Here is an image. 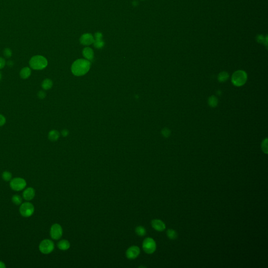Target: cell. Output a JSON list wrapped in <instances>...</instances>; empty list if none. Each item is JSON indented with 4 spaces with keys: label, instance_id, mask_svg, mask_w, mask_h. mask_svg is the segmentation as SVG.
Returning <instances> with one entry per match:
<instances>
[{
    "label": "cell",
    "instance_id": "5",
    "mask_svg": "<svg viewBox=\"0 0 268 268\" xmlns=\"http://www.w3.org/2000/svg\"><path fill=\"white\" fill-rule=\"evenodd\" d=\"M35 208L34 205L29 202L23 203L19 208V212L25 217H28L33 214Z\"/></svg>",
    "mask_w": 268,
    "mask_h": 268
},
{
    "label": "cell",
    "instance_id": "7",
    "mask_svg": "<svg viewBox=\"0 0 268 268\" xmlns=\"http://www.w3.org/2000/svg\"><path fill=\"white\" fill-rule=\"evenodd\" d=\"M26 186V182L21 178H15L12 179L10 182L11 189L16 191H20Z\"/></svg>",
    "mask_w": 268,
    "mask_h": 268
},
{
    "label": "cell",
    "instance_id": "27",
    "mask_svg": "<svg viewBox=\"0 0 268 268\" xmlns=\"http://www.w3.org/2000/svg\"><path fill=\"white\" fill-rule=\"evenodd\" d=\"M162 134L164 137H168L170 135V131L169 129L164 128L162 131Z\"/></svg>",
    "mask_w": 268,
    "mask_h": 268
},
{
    "label": "cell",
    "instance_id": "17",
    "mask_svg": "<svg viewBox=\"0 0 268 268\" xmlns=\"http://www.w3.org/2000/svg\"><path fill=\"white\" fill-rule=\"evenodd\" d=\"M59 137V133L56 130L50 131L48 134V138L51 141H56Z\"/></svg>",
    "mask_w": 268,
    "mask_h": 268
},
{
    "label": "cell",
    "instance_id": "31",
    "mask_svg": "<svg viewBox=\"0 0 268 268\" xmlns=\"http://www.w3.org/2000/svg\"><path fill=\"white\" fill-rule=\"evenodd\" d=\"M38 97L40 99H43L46 97V93L43 91H40V92L38 93Z\"/></svg>",
    "mask_w": 268,
    "mask_h": 268
},
{
    "label": "cell",
    "instance_id": "1",
    "mask_svg": "<svg viewBox=\"0 0 268 268\" xmlns=\"http://www.w3.org/2000/svg\"><path fill=\"white\" fill-rule=\"evenodd\" d=\"M91 63L89 61L80 59L74 62L71 67L72 72L76 76H83L89 70Z\"/></svg>",
    "mask_w": 268,
    "mask_h": 268
},
{
    "label": "cell",
    "instance_id": "29",
    "mask_svg": "<svg viewBox=\"0 0 268 268\" xmlns=\"http://www.w3.org/2000/svg\"><path fill=\"white\" fill-rule=\"evenodd\" d=\"M6 119L4 116L0 114V126H2L6 124Z\"/></svg>",
    "mask_w": 268,
    "mask_h": 268
},
{
    "label": "cell",
    "instance_id": "18",
    "mask_svg": "<svg viewBox=\"0 0 268 268\" xmlns=\"http://www.w3.org/2000/svg\"><path fill=\"white\" fill-rule=\"evenodd\" d=\"M53 81L49 79H45L42 82V87L44 90H47L50 89L51 87H53Z\"/></svg>",
    "mask_w": 268,
    "mask_h": 268
},
{
    "label": "cell",
    "instance_id": "28",
    "mask_svg": "<svg viewBox=\"0 0 268 268\" xmlns=\"http://www.w3.org/2000/svg\"><path fill=\"white\" fill-rule=\"evenodd\" d=\"M257 40L258 42H260V43H265V37L263 36L262 35H258L257 37Z\"/></svg>",
    "mask_w": 268,
    "mask_h": 268
},
{
    "label": "cell",
    "instance_id": "11",
    "mask_svg": "<svg viewBox=\"0 0 268 268\" xmlns=\"http://www.w3.org/2000/svg\"><path fill=\"white\" fill-rule=\"evenodd\" d=\"M151 225L156 231H162L166 229V225L163 221L159 219H153L151 221Z\"/></svg>",
    "mask_w": 268,
    "mask_h": 268
},
{
    "label": "cell",
    "instance_id": "12",
    "mask_svg": "<svg viewBox=\"0 0 268 268\" xmlns=\"http://www.w3.org/2000/svg\"><path fill=\"white\" fill-rule=\"evenodd\" d=\"M35 195V191L33 187H28L23 192V198L26 201H31L33 199Z\"/></svg>",
    "mask_w": 268,
    "mask_h": 268
},
{
    "label": "cell",
    "instance_id": "9",
    "mask_svg": "<svg viewBox=\"0 0 268 268\" xmlns=\"http://www.w3.org/2000/svg\"><path fill=\"white\" fill-rule=\"evenodd\" d=\"M140 254V248L135 246L129 247L127 250L126 252V257L129 259H134L136 258Z\"/></svg>",
    "mask_w": 268,
    "mask_h": 268
},
{
    "label": "cell",
    "instance_id": "33",
    "mask_svg": "<svg viewBox=\"0 0 268 268\" xmlns=\"http://www.w3.org/2000/svg\"><path fill=\"white\" fill-rule=\"evenodd\" d=\"M62 134L63 135V136H66L68 134V132L66 130H63V131H62Z\"/></svg>",
    "mask_w": 268,
    "mask_h": 268
},
{
    "label": "cell",
    "instance_id": "24",
    "mask_svg": "<svg viewBox=\"0 0 268 268\" xmlns=\"http://www.w3.org/2000/svg\"><path fill=\"white\" fill-rule=\"evenodd\" d=\"M2 178L6 181H10L12 180V174L8 171H4L2 174Z\"/></svg>",
    "mask_w": 268,
    "mask_h": 268
},
{
    "label": "cell",
    "instance_id": "15",
    "mask_svg": "<svg viewBox=\"0 0 268 268\" xmlns=\"http://www.w3.org/2000/svg\"><path fill=\"white\" fill-rule=\"evenodd\" d=\"M32 73L31 69L29 67H24L20 71V76L22 79H26L28 78Z\"/></svg>",
    "mask_w": 268,
    "mask_h": 268
},
{
    "label": "cell",
    "instance_id": "22",
    "mask_svg": "<svg viewBox=\"0 0 268 268\" xmlns=\"http://www.w3.org/2000/svg\"><path fill=\"white\" fill-rule=\"evenodd\" d=\"M136 233L140 236H144L146 234V231L142 226H138L136 228Z\"/></svg>",
    "mask_w": 268,
    "mask_h": 268
},
{
    "label": "cell",
    "instance_id": "34",
    "mask_svg": "<svg viewBox=\"0 0 268 268\" xmlns=\"http://www.w3.org/2000/svg\"><path fill=\"white\" fill-rule=\"evenodd\" d=\"M1 79V74L0 73V80Z\"/></svg>",
    "mask_w": 268,
    "mask_h": 268
},
{
    "label": "cell",
    "instance_id": "16",
    "mask_svg": "<svg viewBox=\"0 0 268 268\" xmlns=\"http://www.w3.org/2000/svg\"><path fill=\"white\" fill-rule=\"evenodd\" d=\"M70 244L69 242L67 240H61L58 244V247L59 249L62 250H66L70 248Z\"/></svg>",
    "mask_w": 268,
    "mask_h": 268
},
{
    "label": "cell",
    "instance_id": "6",
    "mask_svg": "<svg viewBox=\"0 0 268 268\" xmlns=\"http://www.w3.org/2000/svg\"><path fill=\"white\" fill-rule=\"evenodd\" d=\"M142 248L147 253H153L156 250V243L155 241L151 238H146L142 243Z\"/></svg>",
    "mask_w": 268,
    "mask_h": 268
},
{
    "label": "cell",
    "instance_id": "14",
    "mask_svg": "<svg viewBox=\"0 0 268 268\" xmlns=\"http://www.w3.org/2000/svg\"><path fill=\"white\" fill-rule=\"evenodd\" d=\"M83 55L85 58L89 61L92 60L94 58V53L91 48H85L83 50Z\"/></svg>",
    "mask_w": 268,
    "mask_h": 268
},
{
    "label": "cell",
    "instance_id": "10",
    "mask_svg": "<svg viewBox=\"0 0 268 268\" xmlns=\"http://www.w3.org/2000/svg\"><path fill=\"white\" fill-rule=\"evenodd\" d=\"M94 42V39L92 35L89 33H86L82 35L80 38V42L84 45H91Z\"/></svg>",
    "mask_w": 268,
    "mask_h": 268
},
{
    "label": "cell",
    "instance_id": "32",
    "mask_svg": "<svg viewBox=\"0 0 268 268\" xmlns=\"http://www.w3.org/2000/svg\"><path fill=\"white\" fill-rule=\"evenodd\" d=\"M6 265L2 261H0V268H6Z\"/></svg>",
    "mask_w": 268,
    "mask_h": 268
},
{
    "label": "cell",
    "instance_id": "4",
    "mask_svg": "<svg viewBox=\"0 0 268 268\" xmlns=\"http://www.w3.org/2000/svg\"><path fill=\"white\" fill-rule=\"evenodd\" d=\"M55 245L53 241L49 239H44L40 243V251L44 254H49L53 251Z\"/></svg>",
    "mask_w": 268,
    "mask_h": 268
},
{
    "label": "cell",
    "instance_id": "21",
    "mask_svg": "<svg viewBox=\"0 0 268 268\" xmlns=\"http://www.w3.org/2000/svg\"><path fill=\"white\" fill-rule=\"evenodd\" d=\"M229 74L226 72H221L219 74L218 76V80L220 82H225L228 79Z\"/></svg>",
    "mask_w": 268,
    "mask_h": 268
},
{
    "label": "cell",
    "instance_id": "20",
    "mask_svg": "<svg viewBox=\"0 0 268 268\" xmlns=\"http://www.w3.org/2000/svg\"><path fill=\"white\" fill-rule=\"evenodd\" d=\"M167 235L169 238L171 240L176 239L178 236L176 231L174 229H168L167 231Z\"/></svg>",
    "mask_w": 268,
    "mask_h": 268
},
{
    "label": "cell",
    "instance_id": "30",
    "mask_svg": "<svg viewBox=\"0 0 268 268\" xmlns=\"http://www.w3.org/2000/svg\"><path fill=\"white\" fill-rule=\"evenodd\" d=\"M6 60L3 58L0 57V69L3 68L6 66Z\"/></svg>",
    "mask_w": 268,
    "mask_h": 268
},
{
    "label": "cell",
    "instance_id": "2",
    "mask_svg": "<svg viewBox=\"0 0 268 268\" xmlns=\"http://www.w3.org/2000/svg\"><path fill=\"white\" fill-rule=\"evenodd\" d=\"M47 60L42 56H35L29 61L31 68L36 70L44 69L47 67Z\"/></svg>",
    "mask_w": 268,
    "mask_h": 268
},
{
    "label": "cell",
    "instance_id": "26",
    "mask_svg": "<svg viewBox=\"0 0 268 268\" xmlns=\"http://www.w3.org/2000/svg\"><path fill=\"white\" fill-rule=\"evenodd\" d=\"M4 55L6 56V58H10L12 56V51L9 48H6L4 50Z\"/></svg>",
    "mask_w": 268,
    "mask_h": 268
},
{
    "label": "cell",
    "instance_id": "19",
    "mask_svg": "<svg viewBox=\"0 0 268 268\" xmlns=\"http://www.w3.org/2000/svg\"><path fill=\"white\" fill-rule=\"evenodd\" d=\"M208 104L212 108H215L218 104V100L215 96H211L208 99Z\"/></svg>",
    "mask_w": 268,
    "mask_h": 268
},
{
    "label": "cell",
    "instance_id": "3",
    "mask_svg": "<svg viewBox=\"0 0 268 268\" xmlns=\"http://www.w3.org/2000/svg\"><path fill=\"white\" fill-rule=\"evenodd\" d=\"M247 80V74L242 70L236 71L233 74L231 78L232 83L237 87H241L244 85Z\"/></svg>",
    "mask_w": 268,
    "mask_h": 268
},
{
    "label": "cell",
    "instance_id": "8",
    "mask_svg": "<svg viewBox=\"0 0 268 268\" xmlns=\"http://www.w3.org/2000/svg\"><path fill=\"white\" fill-rule=\"evenodd\" d=\"M62 228L59 224H55L51 227L50 236L53 239L58 240L60 239L62 235Z\"/></svg>",
    "mask_w": 268,
    "mask_h": 268
},
{
    "label": "cell",
    "instance_id": "13",
    "mask_svg": "<svg viewBox=\"0 0 268 268\" xmlns=\"http://www.w3.org/2000/svg\"><path fill=\"white\" fill-rule=\"evenodd\" d=\"M95 40L94 42L95 47L97 48H101L104 46V42L102 40V35L101 33H97L95 35Z\"/></svg>",
    "mask_w": 268,
    "mask_h": 268
},
{
    "label": "cell",
    "instance_id": "25",
    "mask_svg": "<svg viewBox=\"0 0 268 268\" xmlns=\"http://www.w3.org/2000/svg\"><path fill=\"white\" fill-rule=\"evenodd\" d=\"M262 149L263 151L265 153H268V145H267V140H265L262 144Z\"/></svg>",
    "mask_w": 268,
    "mask_h": 268
},
{
    "label": "cell",
    "instance_id": "23",
    "mask_svg": "<svg viewBox=\"0 0 268 268\" xmlns=\"http://www.w3.org/2000/svg\"><path fill=\"white\" fill-rule=\"evenodd\" d=\"M12 201L15 205H20L22 202V199L19 195H14L12 196Z\"/></svg>",
    "mask_w": 268,
    "mask_h": 268
}]
</instances>
